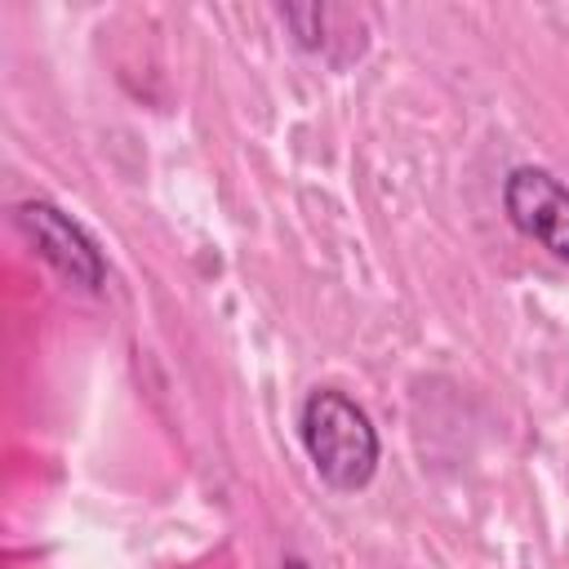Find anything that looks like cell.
I'll use <instances>...</instances> for the list:
<instances>
[{"instance_id": "6da1fadb", "label": "cell", "mask_w": 569, "mask_h": 569, "mask_svg": "<svg viewBox=\"0 0 569 569\" xmlns=\"http://www.w3.org/2000/svg\"><path fill=\"white\" fill-rule=\"evenodd\" d=\"M298 436H302V449H307L316 476L329 489L356 493L373 480L378 458H382L378 427L342 387L307 391V400L298 409Z\"/></svg>"}, {"instance_id": "7a4b0ae2", "label": "cell", "mask_w": 569, "mask_h": 569, "mask_svg": "<svg viewBox=\"0 0 569 569\" xmlns=\"http://www.w3.org/2000/svg\"><path fill=\"white\" fill-rule=\"evenodd\" d=\"M13 227L22 231V240L71 284L80 289H102L107 284V258L98 249V240L53 200L31 196L13 204Z\"/></svg>"}, {"instance_id": "3957f363", "label": "cell", "mask_w": 569, "mask_h": 569, "mask_svg": "<svg viewBox=\"0 0 569 569\" xmlns=\"http://www.w3.org/2000/svg\"><path fill=\"white\" fill-rule=\"evenodd\" d=\"M502 209L525 240L542 244L556 262H569V187L556 173L516 164L502 182Z\"/></svg>"}, {"instance_id": "277c9868", "label": "cell", "mask_w": 569, "mask_h": 569, "mask_svg": "<svg viewBox=\"0 0 569 569\" xmlns=\"http://www.w3.org/2000/svg\"><path fill=\"white\" fill-rule=\"evenodd\" d=\"M276 18L293 31V44L307 49V53H320V49L329 44V36H325V18H329V9H325V4H280Z\"/></svg>"}, {"instance_id": "5b68a950", "label": "cell", "mask_w": 569, "mask_h": 569, "mask_svg": "<svg viewBox=\"0 0 569 569\" xmlns=\"http://www.w3.org/2000/svg\"><path fill=\"white\" fill-rule=\"evenodd\" d=\"M280 569H307V560H298V556H284V560H280Z\"/></svg>"}]
</instances>
